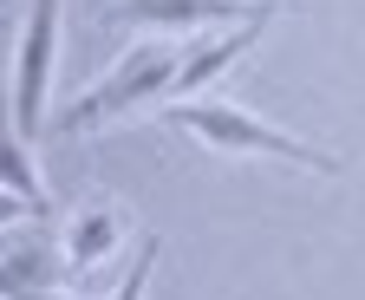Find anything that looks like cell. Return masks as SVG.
<instances>
[{
	"mask_svg": "<svg viewBox=\"0 0 365 300\" xmlns=\"http://www.w3.org/2000/svg\"><path fill=\"white\" fill-rule=\"evenodd\" d=\"M170 124H176V131H190V138H202V144L222 150V157H281V163H294V170H319V177H339V170H346L339 157L300 144L294 131H281V124H267V118L228 105V98H209V105H170Z\"/></svg>",
	"mask_w": 365,
	"mask_h": 300,
	"instance_id": "cell-1",
	"label": "cell"
},
{
	"mask_svg": "<svg viewBox=\"0 0 365 300\" xmlns=\"http://www.w3.org/2000/svg\"><path fill=\"white\" fill-rule=\"evenodd\" d=\"M176 78H182V46H170V39H144V46H130L98 85H91L85 98H72L59 111V131H91V124H105L130 105H150V98H170L176 92Z\"/></svg>",
	"mask_w": 365,
	"mask_h": 300,
	"instance_id": "cell-2",
	"label": "cell"
},
{
	"mask_svg": "<svg viewBox=\"0 0 365 300\" xmlns=\"http://www.w3.org/2000/svg\"><path fill=\"white\" fill-rule=\"evenodd\" d=\"M59 66V0H33L20 26V72H14V131L33 138L46 124V85Z\"/></svg>",
	"mask_w": 365,
	"mask_h": 300,
	"instance_id": "cell-3",
	"label": "cell"
},
{
	"mask_svg": "<svg viewBox=\"0 0 365 300\" xmlns=\"http://www.w3.org/2000/svg\"><path fill=\"white\" fill-rule=\"evenodd\" d=\"M124 26H222V20H274L281 0H111Z\"/></svg>",
	"mask_w": 365,
	"mask_h": 300,
	"instance_id": "cell-4",
	"label": "cell"
},
{
	"mask_svg": "<svg viewBox=\"0 0 365 300\" xmlns=\"http://www.w3.org/2000/svg\"><path fill=\"white\" fill-rule=\"evenodd\" d=\"M267 33V20H242L235 33H222V39H196V46H182V78H176V98H190V92H202V85L215 78V72H228L255 39Z\"/></svg>",
	"mask_w": 365,
	"mask_h": 300,
	"instance_id": "cell-5",
	"label": "cell"
},
{
	"mask_svg": "<svg viewBox=\"0 0 365 300\" xmlns=\"http://www.w3.org/2000/svg\"><path fill=\"white\" fill-rule=\"evenodd\" d=\"M118 229H124V216H118V209H85V216H72V222L59 229V248H66V262H72L78 274H91V268H111Z\"/></svg>",
	"mask_w": 365,
	"mask_h": 300,
	"instance_id": "cell-6",
	"label": "cell"
},
{
	"mask_svg": "<svg viewBox=\"0 0 365 300\" xmlns=\"http://www.w3.org/2000/svg\"><path fill=\"white\" fill-rule=\"evenodd\" d=\"M0 177H7V190H14V202L26 209V216H46V190L33 177V157H26L20 138H7V150H0Z\"/></svg>",
	"mask_w": 365,
	"mask_h": 300,
	"instance_id": "cell-7",
	"label": "cell"
},
{
	"mask_svg": "<svg viewBox=\"0 0 365 300\" xmlns=\"http://www.w3.org/2000/svg\"><path fill=\"white\" fill-rule=\"evenodd\" d=\"M39 274H53V248L46 242H14V262H7V294H33Z\"/></svg>",
	"mask_w": 365,
	"mask_h": 300,
	"instance_id": "cell-8",
	"label": "cell"
},
{
	"mask_svg": "<svg viewBox=\"0 0 365 300\" xmlns=\"http://www.w3.org/2000/svg\"><path fill=\"white\" fill-rule=\"evenodd\" d=\"M157 242H144V248H137V262H130V274H124V287L111 294V300H144V287H150V262H157Z\"/></svg>",
	"mask_w": 365,
	"mask_h": 300,
	"instance_id": "cell-9",
	"label": "cell"
},
{
	"mask_svg": "<svg viewBox=\"0 0 365 300\" xmlns=\"http://www.w3.org/2000/svg\"><path fill=\"white\" fill-rule=\"evenodd\" d=\"M7 300H78V294H7Z\"/></svg>",
	"mask_w": 365,
	"mask_h": 300,
	"instance_id": "cell-10",
	"label": "cell"
}]
</instances>
